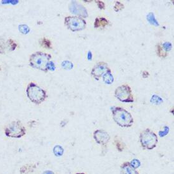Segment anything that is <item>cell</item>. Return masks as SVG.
I'll list each match as a JSON object with an SVG mask.
<instances>
[{
    "label": "cell",
    "instance_id": "cell-28",
    "mask_svg": "<svg viewBox=\"0 0 174 174\" xmlns=\"http://www.w3.org/2000/svg\"><path fill=\"white\" fill-rule=\"evenodd\" d=\"M47 71L50 70V71H55V69H56V66H55V64L53 62H48V63L47 64Z\"/></svg>",
    "mask_w": 174,
    "mask_h": 174
},
{
    "label": "cell",
    "instance_id": "cell-19",
    "mask_svg": "<svg viewBox=\"0 0 174 174\" xmlns=\"http://www.w3.org/2000/svg\"><path fill=\"white\" fill-rule=\"evenodd\" d=\"M115 145L117 150L119 151H123L124 148H125V145L124 143L122 141V140L119 139H116L115 137Z\"/></svg>",
    "mask_w": 174,
    "mask_h": 174
},
{
    "label": "cell",
    "instance_id": "cell-12",
    "mask_svg": "<svg viewBox=\"0 0 174 174\" xmlns=\"http://www.w3.org/2000/svg\"><path fill=\"white\" fill-rule=\"evenodd\" d=\"M121 174H139L136 169L133 168L130 162H125L121 165L120 167Z\"/></svg>",
    "mask_w": 174,
    "mask_h": 174
},
{
    "label": "cell",
    "instance_id": "cell-32",
    "mask_svg": "<svg viewBox=\"0 0 174 174\" xmlns=\"http://www.w3.org/2000/svg\"><path fill=\"white\" fill-rule=\"evenodd\" d=\"M88 58L89 60H91L92 59V53H91V51L88 52Z\"/></svg>",
    "mask_w": 174,
    "mask_h": 174
},
{
    "label": "cell",
    "instance_id": "cell-23",
    "mask_svg": "<svg viewBox=\"0 0 174 174\" xmlns=\"http://www.w3.org/2000/svg\"><path fill=\"white\" fill-rule=\"evenodd\" d=\"M161 45H162L163 49L165 51H167V53L168 51H170L172 50V45L170 42H165L163 43H161Z\"/></svg>",
    "mask_w": 174,
    "mask_h": 174
},
{
    "label": "cell",
    "instance_id": "cell-21",
    "mask_svg": "<svg viewBox=\"0 0 174 174\" xmlns=\"http://www.w3.org/2000/svg\"><path fill=\"white\" fill-rule=\"evenodd\" d=\"M19 30L20 33L23 34H27L30 32V29L27 25L22 24L19 26Z\"/></svg>",
    "mask_w": 174,
    "mask_h": 174
},
{
    "label": "cell",
    "instance_id": "cell-11",
    "mask_svg": "<svg viewBox=\"0 0 174 174\" xmlns=\"http://www.w3.org/2000/svg\"><path fill=\"white\" fill-rule=\"evenodd\" d=\"M70 10L75 15H79L80 17H84V18H87L88 17V12H87L86 8L78 4L75 1H72L71 3V6L70 7Z\"/></svg>",
    "mask_w": 174,
    "mask_h": 174
},
{
    "label": "cell",
    "instance_id": "cell-3",
    "mask_svg": "<svg viewBox=\"0 0 174 174\" xmlns=\"http://www.w3.org/2000/svg\"><path fill=\"white\" fill-rule=\"evenodd\" d=\"M27 97L32 103L40 104L45 101L47 95L46 91L34 82H30L26 89Z\"/></svg>",
    "mask_w": 174,
    "mask_h": 174
},
{
    "label": "cell",
    "instance_id": "cell-9",
    "mask_svg": "<svg viewBox=\"0 0 174 174\" xmlns=\"http://www.w3.org/2000/svg\"><path fill=\"white\" fill-rule=\"evenodd\" d=\"M17 47V42L12 39H1L0 40V54H5L15 50Z\"/></svg>",
    "mask_w": 174,
    "mask_h": 174
},
{
    "label": "cell",
    "instance_id": "cell-29",
    "mask_svg": "<svg viewBox=\"0 0 174 174\" xmlns=\"http://www.w3.org/2000/svg\"><path fill=\"white\" fill-rule=\"evenodd\" d=\"M96 3H97V5L99 7V9H102V10H104V8H105V6H104V3L103 2V1H96Z\"/></svg>",
    "mask_w": 174,
    "mask_h": 174
},
{
    "label": "cell",
    "instance_id": "cell-5",
    "mask_svg": "<svg viewBox=\"0 0 174 174\" xmlns=\"http://www.w3.org/2000/svg\"><path fill=\"white\" fill-rule=\"evenodd\" d=\"M5 134L8 137L21 138L26 134V129L20 120L12 122L5 129Z\"/></svg>",
    "mask_w": 174,
    "mask_h": 174
},
{
    "label": "cell",
    "instance_id": "cell-25",
    "mask_svg": "<svg viewBox=\"0 0 174 174\" xmlns=\"http://www.w3.org/2000/svg\"><path fill=\"white\" fill-rule=\"evenodd\" d=\"M114 10L116 12H119L121 10H122L124 8V5L120 1H116L115 6H114Z\"/></svg>",
    "mask_w": 174,
    "mask_h": 174
},
{
    "label": "cell",
    "instance_id": "cell-14",
    "mask_svg": "<svg viewBox=\"0 0 174 174\" xmlns=\"http://www.w3.org/2000/svg\"><path fill=\"white\" fill-rule=\"evenodd\" d=\"M37 167L36 164H26L23 165L20 169V174H28L34 172L35 169Z\"/></svg>",
    "mask_w": 174,
    "mask_h": 174
},
{
    "label": "cell",
    "instance_id": "cell-24",
    "mask_svg": "<svg viewBox=\"0 0 174 174\" xmlns=\"http://www.w3.org/2000/svg\"><path fill=\"white\" fill-rule=\"evenodd\" d=\"M151 102H152V103H154V104H159L163 102V100H162V99L160 97L158 96L153 95V96H152V98H151Z\"/></svg>",
    "mask_w": 174,
    "mask_h": 174
},
{
    "label": "cell",
    "instance_id": "cell-26",
    "mask_svg": "<svg viewBox=\"0 0 174 174\" xmlns=\"http://www.w3.org/2000/svg\"><path fill=\"white\" fill-rule=\"evenodd\" d=\"M169 130H170L169 127H167V126H165V127H163V129L162 130H160V131H159V132H158L159 136L161 137H163L166 136L168 134Z\"/></svg>",
    "mask_w": 174,
    "mask_h": 174
},
{
    "label": "cell",
    "instance_id": "cell-34",
    "mask_svg": "<svg viewBox=\"0 0 174 174\" xmlns=\"http://www.w3.org/2000/svg\"><path fill=\"white\" fill-rule=\"evenodd\" d=\"M76 174H85L84 173H77Z\"/></svg>",
    "mask_w": 174,
    "mask_h": 174
},
{
    "label": "cell",
    "instance_id": "cell-31",
    "mask_svg": "<svg viewBox=\"0 0 174 174\" xmlns=\"http://www.w3.org/2000/svg\"><path fill=\"white\" fill-rule=\"evenodd\" d=\"M67 122H68V121L66 120H63V121L61 122V123H60V126H61V127H65V126L67 125Z\"/></svg>",
    "mask_w": 174,
    "mask_h": 174
},
{
    "label": "cell",
    "instance_id": "cell-17",
    "mask_svg": "<svg viewBox=\"0 0 174 174\" xmlns=\"http://www.w3.org/2000/svg\"><path fill=\"white\" fill-rule=\"evenodd\" d=\"M147 20L151 24L155 26H159V24L158 23L157 20H156L155 15L153 13H150V14L147 15Z\"/></svg>",
    "mask_w": 174,
    "mask_h": 174
},
{
    "label": "cell",
    "instance_id": "cell-10",
    "mask_svg": "<svg viewBox=\"0 0 174 174\" xmlns=\"http://www.w3.org/2000/svg\"><path fill=\"white\" fill-rule=\"evenodd\" d=\"M93 137L95 141L96 142L98 145L105 146L107 143L110 141V135L108 132L104 131L103 130L98 129L96 130L94 132Z\"/></svg>",
    "mask_w": 174,
    "mask_h": 174
},
{
    "label": "cell",
    "instance_id": "cell-18",
    "mask_svg": "<svg viewBox=\"0 0 174 174\" xmlns=\"http://www.w3.org/2000/svg\"><path fill=\"white\" fill-rule=\"evenodd\" d=\"M40 44L43 47H45V48H47V49H51L52 48L51 42L49 40H47V39H46L45 37H43L41 40Z\"/></svg>",
    "mask_w": 174,
    "mask_h": 174
},
{
    "label": "cell",
    "instance_id": "cell-33",
    "mask_svg": "<svg viewBox=\"0 0 174 174\" xmlns=\"http://www.w3.org/2000/svg\"><path fill=\"white\" fill-rule=\"evenodd\" d=\"M42 174H55L53 172L50 171V170H47L46 172H45L44 173H42Z\"/></svg>",
    "mask_w": 174,
    "mask_h": 174
},
{
    "label": "cell",
    "instance_id": "cell-27",
    "mask_svg": "<svg viewBox=\"0 0 174 174\" xmlns=\"http://www.w3.org/2000/svg\"><path fill=\"white\" fill-rule=\"evenodd\" d=\"M130 164L131 165V166L134 168L135 169L138 168L139 167L141 166V162L140 161L137 159H134L132 160L131 162H130Z\"/></svg>",
    "mask_w": 174,
    "mask_h": 174
},
{
    "label": "cell",
    "instance_id": "cell-7",
    "mask_svg": "<svg viewBox=\"0 0 174 174\" xmlns=\"http://www.w3.org/2000/svg\"><path fill=\"white\" fill-rule=\"evenodd\" d=\"M115 96L123 103H133L134 101L132 89L127 84L119 86L115 91Z\"/></svg>",
    "mask_w": 174,
    "mask_h": 174
},
{
    "label": "cell",
    "instance_id": "cell-6",
    "mask_svg": "<svg viewBox=\"0 0 174 174\" xmlns=\"http://www.w3.org/2000/svg\"><path fill=\"white\" fill-rule=\"evenodd\" d=\"M65 25L72 32L81 31L86 27V22L80 17L68 16L65 18Z\"/></svg>",
    "mask_w": 174,
    "mask_h": 174
},
{
    "label": "cell",
    "instance_id": "cell-16",
    "mask_svg": "<svg viewBox=\"0 0 174 174\" xmlns=\"http://www.w3.org/2000/svg\"><path fill=\"white\" fill-rule=\"evenodd\" d=\"M156 53H157L159 57L162 58H166L168 56V53L163 49L162 45H161V43H159L156 46Z\"/></svg>",
    "mask_w": 174,
    "mask_h": 174
},
{
    "label": "cell",
    "instance_id": "cell-2",
    "mask_svg": "<svg viewBox=\"0 0 174 174\" xmlns=\"http://www.w3.org/2000/svg\"><path fill=\"white\" fill-rule=\"evenodd\" d=\"M51 58V55L42 53L41 51H37L30 55L29 58V65L35 69L40 70L47 73V64L48 63Z\"/></svg>",
    "mask_w": 174,
    "mask_h": 174
},
{
    "label": "cell",
    "instance_id": "cell-1",
    "mask_svg": "<svg viewBox=\"0 0 174 174\" xmlns=\"http://www.w3.org/2000/svg\"><path fill=\"white\" fill-rule=\"evenodd\" d=\"M113 119L115 123L122 127H130L134 124L132 115L124 108L113 106L111 108Z\"/></svg>",
    "mask_w": 174,
    "mask_h": 174
},
{
    "label": "cell",
    "instance_id": "cell-20",
    "mask_svg": "<svg viewBox=\"0 0 174 174\" xmlns=\"http://www.w3.org/2000/svg\"><path fill=\"white\" fill-rule=\"evenodd\" d=\"M63 152H64V150L61 146L57 145V146L54 147L53 153L55 156H62L63 154Z\"/></svg>",
    "mask_w": 174,
    "mask_h": 174
},
{
    "label": "cell",
    "instance_id": "cell-30",
    "mask_svg": "<svg viewBox=\"0 0 174 174\" xmlns=\"http://www.w3.org/2000/svg\"><path fill=\"white\" fill-rule=\"evenodd\" d=\"M19 1H3L2 3H12L13 5H15V4L18 3Z\"/></svg>",
    "mask_w": 174,
    "mask_h": 174
},
{
    "label": "cell",
    "instance_id": "cell-15",
    "mask_svg": "<svg viewBox=\"0 0 174 174\" xmlns=\"http://www.w3.org/2000/svg\"><path fill=\"white\" fill-rule=\"evenodd\" d=\"M103 80L104 83L107 84H111L114 81V78L113 76L111 70H108L103 75Z\"/></svg>",
    "mask_w": 174,
    "mask_h": 174
},
{
    "label": "cell",
    "instance_id": "cell-8",
    "mask_svg": "<svg viewBox=\"0 0 174 174\" xmlns=\"http://www.w3.org/2000/svg\"><path fill=\"white\" fill-rule=\"evenodd\" d=\"M110 68L105 62H99L94 65L91 70V75H92L96 81H99L100 78Z\"/></svg>",
    "mask_w": 174,
    "mask_h": 174
},
{
    "label": "cell",
    "instance_id": "cell-35",
    "mask_svg": "<svg viewBox=\"0 0 174 174\" xmlns=\"http://www.w3.org/2000/svg\"><path fill=\"white\" fill-rule=\"evenodd\" d=\"M1 66H0V71H1Z\"/></svg>",
    "mask_w": 174,
    "mask_h": 174
},
{
    "label": "cell",
    "instance_id": "cell-22",
    "mask_svg": "<svg viewBox=\"0 0 174 174\" xmlns=\"http://www.w3.org/2000/svg\"><path fill=\"white\" fill-rule=\"evenodd\" d=\"M62 67L65 70H71L73 67V65L70 61H63L62 63Z\"/></svg>",
    "mask_w": 174,
    "mask_h": 174
},
{
    "label": "cell",
    "instance_id": "cell-4",
    "mask_svg": "<svg viewBox=\"0 0 174 174\" xmlns=\"http://www.w3.org/2000/svg\"><path fill=\"white\" fill-rule=\"evenodd\" d=\"M158 142L157 136L150 129L143 130L140 134V142L144 150H153L157 145Z\"/></svg>",
    "mask_w": 174,
    "mask_h": 174
},
{
    "label": "cell",
    "instance_id": "cell-13",
    "mask_svg": "<svg viewBox=\"0 0 174 174\" xmlns=\"http://www.w3.org/2000/svg\"><path fill=\"white\" fill-rule=\"evenodd\" d=\"M109 24V21L104 17H97L95 19L94 26L95 28H104Z\"/></svg>",
    "mask_w": 174,
    "mask_h": 174
}]
</instances>
